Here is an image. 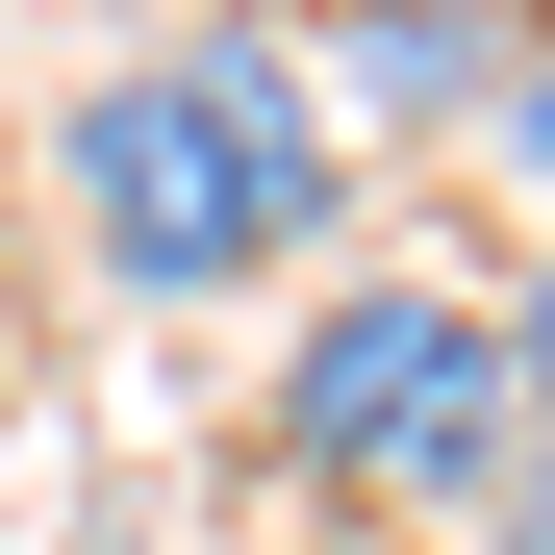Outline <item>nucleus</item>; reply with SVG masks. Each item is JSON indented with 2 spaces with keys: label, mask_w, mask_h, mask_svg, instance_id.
Returning <instances> with one entry per match:
<instances>
[{
  "label": "nucleus",
  "mask_w": 555,
  "mask_h": 555,
  "mask_svg": "<svg viewBox=\"0 0 555 555\" xmlns=\"http://www.w3.org/2000/svg\"><path fill=\"white\" fill-rule=\"evenodd\" d=\"M480 152H505V177H555V26L505 51V102H480Z\"/></svg>",
  "instance_id": "39448f33"
},
{
  "label": "nucleus",
  "mask_w": 555,
  "mask_h": 555,
  "mask_svg": "<svg viewBox=\"0 0 555 555\" xmlns=\"http://www.w3.org/2000/svg\"><path fill=\"white\" fill-rule=\"evenodd\" d=\"M480 555H555V253L505 278V505H480Z\"/></svg>",
  "instance_id": "20e7f679"
},
{
  "label": "nucleus",
  "mask_w": 555,
  "mask_h": 555,
  "mask_svg": "<svg viewBox=\"0 0 555 555\" xmlns=\"http://www.w3.org/2000/svg\"><path fill=\"white\" fill-rule=\"evenodd\" d=\"M555 26V0H304V102H328V152H480V102H505V51Z\"/></svg>",
  "instance_id": "7ed1b4c3"
},
{
  "label": "nucleus",
  "mask_w": 555,
  "mask_h": 555,
  "mask_svg": "<svg viewBox=\"0 0 555 555\" xmlns=\"http://www.w3.org/2000/svg\"><path fill=\"white\" fill-rule=\"evenodd\" d=\"M0 404H26V328H0Z\"/></svg>",
  "instance_id": "423d86ee"
},
{
  "label": "nucleus",
  "mask_w": 555,
  "mask_h": 555,
  "mask_svg": "<svg viewBox=\"0 0 555 555\" xmlns=\"http://www.w3.org/2000/svg\"><path fill=\"white\" fill-rule=\"evenodd\" d=\"M51 203L102 253V304H278V278L353 253V152L278 51V0H203V26L102 51L51 102Z\"/></svg>",
  "instance_id": "f257e3e1"
},
{
  "label": "nucleus",
  "mask_w": 555,
  "mask_h": 555,
  "mask_svg": "<svg viewBox=\"0 0 555 555\" xmlns=\"http://www.w3.org/2000/svg\"><path fill=\"white\" fill-rule=\"evenodd\" d=\"M253 454L328 530H480L505 505V278L328 253L304 328H278V379H253Z\"/></svg>",
  "instance_id": "f03ea898"
}]
</instances>
